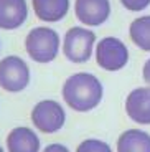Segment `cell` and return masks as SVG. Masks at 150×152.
Segmentation results:
<instances>
[{
  "mask_svg": "<svg viewBox=\"0 0 150 152\" xmlns=\"http://www.w3.org/2000/svg\"><path fill=\"white\" fill-rule=\"evenodd\" d=\"M96 35L89 28L73 27L66 31L63 40V53L71 63H86L92 56Z\"/></svg>",
  "mask_w": 150,
  "mask_h": 152,
  "instance_id": "3957f363",
  "label": "cell"
},
{
  "mask_svg": "<svg viewBox=\"0 0 150 152\" xmlns=\"http://www.w3.org/2000/svg\"><path fill=\"white\" fill-rule=\"evenodd\" d=\"M8 152H38L40 139L30 127H15L7 136Z\"/></svg>",
  "mask_w": 150,
  "mask_h": 152,
  "instance_id": "8fae6325",
  "label": "cell"
},
{
  "mask_svg": "<svg viewBox=\"0 0 150 152\" xmlns=\"http://www.w3.org/2000/svg\"><path fill=\"white\" fill-rule=\"evenodd\" d=\"M125 113L137 124H150V88H135L129 93Z\"/></svg>",
  "mask_w": 150,
  "mask_h": 152,
  "instance_id": "ba28073f",
  "label": "cell"
},
{
  "mask_svg": "<svg viewBox=\"0 0 150 152\" xmlns=\"http://www.w3.org/2000/svg\"><path fill=\"white\" fill-rule=\"evenodd\" d=\"M96 61L106 71H119L129 63V50L122 40L106 37L96 45Z\"/></svg>",
  "mask_w": 150,
  "mask_h": 152,
  "instance_id": "8992f818",
  "label": "cell"
},
{
  "mask_svg": "<svg viewBox=\"0 0 150 152\" xmlns=\"http://www.w3.org/2000/svg\"><path fill=\"white\" fill-rule=\"evenodd\" d=\"M30 83V68L20 56H5L0 60V88L8 93H20Z\"/></svg>",
  "mask_w": 150,
  "mask_h": 152,
  "instance_id": "277c9868",
  "label": "cell"
},
{
  "mask_svg": "<svg viewBox=\"0 0 150 152\" xmlns=\"http://www.w3.org/2000/svg\"><path fill=\"white\" fill-rule=\"evenodd\" d=\"M129 35L134 45L143 51H150V15L135 18L129 27Z\"/></svg>",
  "mask_w": 150,
  "mask_h": 152,
  "instance_id": "4fadbf2b",
  "label": "cell"
},
{
  "mask_svg": "<svg viewBox=\"0 0 150 152\" xmlns=\"http://www.w3.org/2000/svg\"><path fill=\"white\" fill-rule=\"evenodd\" d=\"M117 152H150V134L142 129H129L120 134Z\"/></svg>",
  "mask_w": 150,
  "mask_h": 152,
  "instance_id": "7c38bea8",
  "label": "cell"
},
{
  "mask_svg": "<svg viewBox=\"0 0 150 152\" xmlns=\"http://www.w3.org/2000/svg\"><path fill=\"white\" fill-rule=\"evenodd\" d=\"M28 18L26 0H0V28L17 30Z\"/></svg>",
  "mask_w": 150,
  "mask_h": 152,
  "instance_id": "9c48e42d",
  "label": "cell"
},
{
  "mask_svg": "<svg viewBox=\"0 0 150 152\" xmlns=\"http://www.w3.org/2000/svg\"><path fill=\"white\" fill-rule=\"evenodd\" d=\"M120 4L130 12H142L150 5V0H120Z\"/></svg>",
  "mask_w": 150,
  "mask_h": 152,
  "instance_id": "9a60e30c",
  "label": "cell"
},
{
  "mask_svg": "<svg viewBox=\"0 0 150 152\" xmlns=\"http://www.w3.org/2000/svg\"><path fill=\"white\" fill-rule=\"evenodd\" d=\"M142 75H143V80H145V83L150 84V58L145 61V65H143Z\"/></svg>",
  "mask_w": 150,
  "mask_h": 152,
  "instance_id": "e0dca14e",
  "label": "cell"
},
{
  "mask_svg": "<svg viewBox=\"0 0 150 152\" xmlns=\"http://www.w3.org/2000/svg\"><path fill=\"white\" fill-rule=\"evenodd\" d=\"M25 50L36 63H50L58 56L60 35L50 27L31 28L25 38Z\"/></svg>",
  "mask_w": 150,
  "mask_h": 152,
  "instance_id": "7a4b0ae2",
  "label": "cell"
},
{
  "mask_svg": "<svg viewBox=\"0 0 150 152\" xmlns=\"http://www.w3.org/2000/svg\"><path fill=\"white\" fill-rule=\"evenodd\" d=\"M64 103L78 113L98 107L104 96L102 83L91 73H76L64 81L61 89Z\"/></svg>",
  "mask_w": 150,
  "mask_h": 152,
  "instance_id": "6da1fadb",
  "label": "cell"
},
{
  "mask_svg": "<svg viewBox=\"0 0 150 152\" xmlns=\"http://www.w3.org/2000/svg\"><path fill=\"white\" fill-rule=\"evenodd\" d=\"M0 152H4V149H2V147H0Z\"/></svg>",
  "mask_w": 150,
  "mask_h": 152,
  "instance_id": "ac0fdd59",
  "label": "cell"
},
{
  "mask_svg": "<svg viewBox=\"0 0 150 152\" xmlns=\"http://www.w3.org/2000/svg\"><path fill=\"white\" fill-rule=\"evenodd\" d=\"M76 152H112L109 144L99 141V139H86L78 145Z\"/></svg>",
  "mask_w": 150,
  "mask_h": 152,
  "instance_id": "5bb4252c",
  "label": "cell"
},
{
  "mask_svg": "<svg viewBox=\"0 0 150 152\" xmlns=\"http://www.w3.org/2000/svg\"><path fill=\"white\" fill-rule=\"evenodd\" d=\"M64 121H66V113L63 106L53 99H43L31 109V122L38 131L45 134L58 132L64 126Z\"/></svg>",
  "mask_w": 150,
  "mask_h": 152,
  "instance_id": "5b68a950",
  "label": "cell"
},
{
  "mask_svg": "<svg viewBox=\"0 0 150 152\" xmlns=\"http://www.w3.org/2000/svg\"><path fill=\"white\" fill-rule=\"evenodd\" d=\"M43 152H69V151L63 144H50V145H46V149Z\"/></svg>",
  "mask_w": 150,
  "mask_h": 152,
  "instance_id": "2e32d148",
  "label": "cell"
},
{
  "mask_svg": "<svg viewBox=\"0 0 150 152\" xmlns=\"http://www.w3.org/2000/svg\"><path fill=\"white\" fill-rule=\"evenodd\" d=\"M38 20L55 23L63 20L69 10V0H31Z\"/></svg>",
  "mask_w": 150,
  "mask_h": 152,
  "instance_id": "30bf717a",
  "label": "cell"
},
{
  "mask_svg": "<svg viewBox=\"0 0 150 152\" xmlns=\"http://www.w3.org/2000/svg\"><path fill=\"white\" fill-rule=\"evenodd\" d=\"M74 15L87 27H99L111 15L109 0H76Z\"/></svg>",
  "mask_w": 150,
  "mask_h": 152,
  "instance_id": "52a82bcc",
  "label": "cell"
}]
</instances>
